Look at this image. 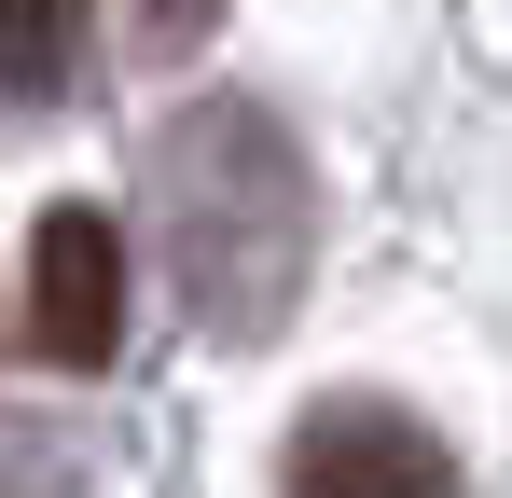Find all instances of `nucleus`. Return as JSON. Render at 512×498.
<instances>
[{
  "label": "nucleus",
  "instance_id": "nucleus-1",
  "mask_svg": "<svg viewBox=\"0 0 512 498\" xmlns=\"http://www.w3.org/2000/svg\"><path fill=\"white\" fill-rule=\"evenodd\" d=\"M167 263L208 332H277L305 291V153L277 139V111L208 97L167 139Z\"/></svg>",
  "mask_w": 512,
  "mask_h": 498
},
{
  "label": "nucleus",
  "instance_id": "nucleus-2",
  "mask_svg": "<svg viewBox=\"0 0 512 498\" xmlns=\"http://www.w3.org/2000/svg\"><path fill=\"white\" fill-rule=\"evenodd\" d=\"M28 346L56 374H97L125 346V222L84 208V194H56L28 222Z\"/></svg>",
  "mask_w": 512,
  "mask_h": 498
},
{
  "label": "nucleus",
  "instance_id": "nucleus-3",
  "mask_svg": "<svg viewBox=\"0 0 512 498\" xmlns=\"http://www.w3.org/2000/svg\"><path fill=\"white\" fill-rule=\"evenodd\" d=\"M277 498H457V457L402 402H319L277 457Z\"/></svg>",
  "mask_w": 512,
  "mask_h": 498
},
{
  "label": "nucleus",
  "instance_id": "nucleus-4",
  "mask_svg": "<svg viewBox=\"0 0 512 498\" xmlns=\"http://www.w3.org/2000/svg\"><path fill=\"white\" fill-rule=\"evenodd\" d=\"M84 70V0H0V97H56Z\"/></svg>",
  "mask_w": 512,
  "mask_h": 498
},
{
  "label": "nucleus",
  "instance_id": "nucleus-5",
  "mask_svg": "<svg viewBox=\"0 0 512 498\" xmlns=\"http://www.w3.org/2000/svg\"><path fill=\"white\" fill-rule=\"evenodd\" d=\"M208 28H222V0H139V42H153V56H180V42H208Z\"/></svg>",
  "mask_w": 512,
  "mask_h": 498
},
{
  "label": "nucleus",
  "instance_id": "nucleus-6",
  "mask_svg": "<svg viewBox=\"0 0 512 498\" xmlns=\"http://www.w3.org/2000/svg\"><path fill=\"white\" fill-rule=\"evenodd\" d=\"M0 332H14V305H0Z\"/></svg>",
  "mask_w": 512,
  "mask_h": 498
}]
</instances>
